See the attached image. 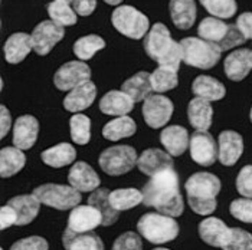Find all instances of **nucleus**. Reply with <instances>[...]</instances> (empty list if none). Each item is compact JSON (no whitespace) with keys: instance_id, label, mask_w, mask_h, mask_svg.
<instances>
[{"instance_id":"nucleus-39","label":"nucleus","mask_w":252,"mask_h":250,"mask_svg":"<svg viewBox=\"0 0 252 250\" xmlns=\"http://www.w3.org/2000/svg\"><path fill=\"white\" fill-rule=\"evenodd\" d=\"M71 138L78 145H85L91 139V119L84 114L71 116Z\"/></svg>"},{"instance_id":"nucleus-50","label":"nucleus","mask_w":252,"mask_h":250,"mask_svg":"<svg viewBox=\"0 0 252 250\" xmlns=\"http://www.w3.org/2000/svg\"><path fill=\"white\" fill-rule=\"evenodd\" d=\"M12 128V116L9 110L1 105L0 108V138H4L9 134V130Z\"/></svg>"},{"instance_id":"nucleus-13","label":"nucleus","mask_w":252,"mask_h":250,"mask_svg":"<svg viewBox=\"0 0 252 250\" xmlns=\"http://www.w3.org/2000/svg\"><path fill=\"white\" fill-rule=\"evenodd\" d=\"M102 224V214L93 206H77L68 219L66 230L74 234L90 233Z\"/></svg>"},{"instance_id":"nucleus-10","label":"nucleus","mask_w":252,"mask_h":250,"mask_svg":"<svg viewBox=\"0 0 252 250\" xmlns=\"http://www.w3.org/2000/svg\"><path fill=\"white\" fill-rule=\"evenodd\" d=\"M31 36L33 51L40 56H46L55 45L63 39L65 30L63 26H59L54 20H43L35 28Z\"/></svg>"},{"instance_id":"nucleus-16","label":"nucleus","mask_w":252,"mask_h":250,"mask_svg":"<svg viewBox=\"0 0 252 250\" xmlns=\"http://www.w3.org/2000/svg\"><path fill=\"white\" fill-rule=\"evenodd\" d=\"M68 183L79 193H93L99 189L101 181L95 170L90 164L78 161L68 173Z\"/></svg>"},{"instance_id":"nucleus-37","label":"nucleus","mask_w":252,"mask_h":250,"mask_svg":"<svg viewBox=\"0 0 252 250\" xmlns=\"http://www.w3.org/2000/svg\"><path fill=\"white\" fill-rule=\"evenodd\" d=\"M150 81L153 91L157 94H163L170 89H175L179 83V77L176 69L158 66L153 74H150Z\"/></svg>"},{"instance_id":"nucleus-5","label":"nucleus","mask_w":252,"mask_h":250,"mask_svg":"<svg viewBox=\"0 0 252 250\" xmlns=\"http://www.w3.org/2000/svg\"><path fill=\"white\" fill-rule=\"evenodd\" d=\"M182 60L197 69H211L219 62L222 49L218 43L200 38H185L180 42Z\"/></svg>"},{"instance_id":"nucleus-2","label":"nucleus","mask_w":252,"mask_h":250,"mask_svg":"<svg viewBox=\"0 0 252 250\" xmlns=\"http://www.w3.org/2000/svg\"><path fill=\"white\" fill-rule=\"evenodd\" d=\"M188 201L196 214L209 216L216 210V195L220 192V180L211 173H196L185 183Z\"/></svg>"},{"instance_id":"nucleus-15","label":"nucleus","mask_w":252,"mask_h":250,"mask_svg":"<svg viewBox=\"0 0 252 250\" xmlns=\"http://www.w3.org/2000/svg\"><path fill=\"white\" fill-rule=\"evenodd\" d=\"M97 98V86L88 79L71 89L63 98V108L69 112H81L93 105Z\"/></svg>"},{"instance_id":"nucleus-12","label":"nucleus","mask_w":252,"mask_h":250,"mask_svg":"<svg viewBox=\"0 0 252 250\" xmlns=\"http://www.w3.org/2000/svg\"><path fill=\"white\" fill-rule=\"evenodd\" d=\"M90 78L91 69L84 60H71L63 63L55 72L54 83L59 91H71Z\"/></svg>"},{"instance_id":"nucleus-23","label":"nucleus","mask_w":252,"mask_h":250,"mask_svg":"<svg viewBox=\"0 0 252 250\" xmlns=\"http://www.w3.org/2000/svg\"><path fill=\"white\" fill-rule=\"evenodd\" d=\"M189 122L196 131H208L212 125L214 108L209 101L194 96L188 107Z\"/></svg>"},{"instance_id":"nucleus-52","label":"nucleus","mask_w":252,"mask_h":250,"mask_svg":"<svg viewBox=\"0 0 252 250\" xmlns=\"http://www.w3.org/2000/svg\"><path fill=\"white\" fill-rule=\"evenodd\" d=\"M153 250H169V249H164V248H157V249H153Z\"/></svg>"},{"instance_id":"nucleus-3","label":"nucleus","mask_w":252,"mask_h":250,"mask_svg":"<svg viewBox=\"0 0 252 250\" xmlns=\"http://www.w3.org/2000/svg\"><path fill=\"white\" fill-rule=\"evenodd\" d=\"M146 54L160 66L179 69L182 62V46L172 39L169 29L163 23H156L144 39Z\"/></svg>"},{"instance_id":"nucleus-17","label":"nucleus","mask_w":252,"mask_h":250,"mask_svg":"<svg viewBox=\"0 0 252 250\" xmlns=\"http://www.w3.org/2000/svg\"><path fill=\"white\" fill-rule=\"evenodd\" d=\"M137 167L143 174L153 177L164 170L173 168V160L167 151H161L158 148H149L138 157Z\"/></svg>"},{"instance_id":"nucleus-46","label":"nucleus","mask_w":252,"mask_h":250,"mask_svg":"<svg viewBox=\"0 0 252 250\" xmlns=\"http://www.w3.org/2000/svg\"><path fill=\"white\" fill-rule=\"evenodd\" d=\"M245 40H247V39H245V36L241 33V30L238 29V26H236V25H229V30H228L225 39L219 43V48H220L222 52H223V51L232 49V48L238 46V45L245 43Z\"/></svg>"},{"instance_id":"nucleus-34","label":"nucleus","mask_w":252,"mask_h":250,"mask_svg":"<svg viewBox=\"0 0 252 250\" xmlns=\"http://www.w3.org/2000/svg\"><path fill=\"white\" fill-rule=\"evenodd\" d=\"M228 30H229V25L218 18H205L199 23L197 28L199 38L218 45L225 39Z\"/></svg>"},{"instance_id":"nucleus-4","label":"nucleus","mask_w":252,"mask_h":250,"mask_svg":"<svg viewBox=\"0 0 252 250\" xmlns=\"http://www.w3.org/2000/svg\"><path fill=\"white\" fill-rule=\"evenodd\" d=\"M138 233L153 245L173 242L179 236V224L172 216L161 213H147L137 223Z\"/></svg>"},{"instance_id":"nucleus-28","label":"nucleus","mask_w":252,"mask_h":250,"mask_svg":"<svg viewBox=\"0 0 252 250\" xmlns=\"http://www.w3.org/2000/svg\"><path fill=\"white\" fill-rule=\"evenodd\" d=\"M192 92L197 98H203L209 102L219 101L226 95L225 85L219 82L218 79L208 75H200L193 81L192 83Z\"/></svg>"},{"instance_id":"nucleus-31","label":"nucleus","mask_w":252,"mask_h":250,"mask_svg":"<svg viewBox=\"0 0 252 250\" xmlns=\"http://www.w3.org/2000/svg\"><path fill=\"white\" fill-rule=\"evenodd\" d=\"M110 193L111 192L108 189H97L88 197V204L95 207L102 214V226L114 224L120 217V212L114 210L110 203Z\"/></svg>"},{"instance_id":"nucleus-26","label":"nucleus","mask_w":252,"mask_h":250,"mask_svg":"<svg viewBox=\"0 0 252 250\" xmlns=\"http://www.w3.org/2000/svg\"><path fill=\"white\" fill-rule=\"evenodd\" d=\"M169 10L177 29L186 30L193 26L196 20V4L193 0H170Z\"/></svg>"},{"instance_id":"nucleus-51","label":"nucleus","mask_w":252,"mask_h":250,"mask_svg":"<svg viewBox=\"0 0 252 250\" xmlns=\"http://www.w3.org/2000/svg\"><path fill=\"white\" fill-rule=\"evenodd\" d=\"M107 4H111V6H117V4H120L123 0H104Z\"/></svg>"},{"instance_id":"nucleus-53","label":"nucleus","mask_w":252,"mask_h":250,"mask_svg":"<svg viewBox=\"0 0 252 250\" xmlns=\"http://www.w3.org/2000/svg\"><path fill=\"white\" fill-rule=\"evenodd\" d=\"M250 119H251V122H252V108H251V112H250Z\"/></svg>"},{"instance_id":"nucleus-36","label":"nucleus","mask_w":252,"mask_h":250,"mask_svg":"<svg viewBox=\"0 0 252 250\" xmlns=\"http://www.w3.org/2000/svg\"><path fill=\"white\" fill-rule=\"evenodd\" d=\"M72 0H54L48 6V15L51 20L59 26H72L77 23V13L71 6Z\"/></svg>"},{"instance_id":"nucleus-20","label":"nucleus","mask_w":252,"mask_h":250,"mask_svg":"<svg viewBox=\"0 0 252 250\" xmlns=\"http://www.w3.org/2000/svg\"><path fill=\"white\" fill-rule=\"evenodd\" d=\"M231 229L218 217H206L199 224V236L209 246L220 248L226 243Z\"/></svg>"},{"instance_id":"nucleus-35","label":"nucleus","mask_w":252,"mask_h":250,"mask_svg":"<svg viewBox=\"0 0 252 250\" xmlns=\"http://www.w3.org/2000/svg\"><path fill=\"white\" fill-rule=\"evenodd\" d=\"M144 200L143 192L136 189H118L110 193V203L117 212H124L134 209Z\"/></svg>"},{"instance_id":"nucleus-42","label":"nucleus","mask_w":252,"mask_h":250,"mask_svg":"<svg viewBox=\"0 0 252 250\" xmlns=\"http://www.w3.org/2000/svg\"><path fill=\"white\" fill-rule=\"evenodd\" d=\"M229 212L235 219L244 222V223H252V198H236L229 206Z\"/></svg>"},{"instance_id":"nucleus-25","label":"nucleus","mask_w":252,"mask_h":250,"mask_svg":"<svg viewBox=\"0 0 252 250\" xmlns=\"http://www.w3.org/2000/svg\"><path fill=\"white\" fill-rule=\"evenodd\" d=\"M32 36L23 32L13 33L4 43V59L9 63H20L32 51Z\"/></svg>"},{"instance_id":"nucleus-24","label":"nucleus","mask_w":252,"mask_h":250,"mask_svg":"<svg viewBox=\"0 0 252 250\" xmlns=\"http://www.w3.org/2000/svg\"><path fill=\"white\" fill-rule=\"evenodd\" d=\"M10 207H13L18 213V222L16 226H26L32 223L39 214L40 201L33 194H23L13 197L7 201Z\"/></svg>"},{"instance_id":"nucleus-1","label":"nucleus","mask_w":252,"mask_h":250,"mask_svg":"<svg viewBox=\"0 0 252 250\" xmlns=\"http://www.w3.org/2000/svg\"><path fill=\"white\" fill-rule=\"evenodd\" d=\"M144 206L153 207L158 213L179 217L183 214L185 204L180 194L179 175L173 168L150 177L149 183L143 187Z\"/></svg>"},{"instance_id":"nucleus-21","label":"nucleus","mask_w":252,"mask_h":250,"mask_svg":"<svg viewBox=\"0 0 252 250\" xmlns=\"http://www.w3.org/2000/svg\"><path fill=\"white\" fill-rule=\"evenodd\" d=\"M160 141L169 154L172 157H179L189 148L190 137L186 128L180 125H169L161 131Z\"/></svg>"},{"instance_id":"nucleus-6","label":"nucleus","mask_w":252,"mask_h":250,"mask_svg":"<svg viewBox=\"0 0 252 250\" xmlns=\"http://www.w3.org/2000/svg\"><path fill=\"white\" fill-rule=\"evenodd\" d=\"M43 206L57 210H72L79 206L82 197L72 186L63 184H43L32 193Z\"/></svg>"},{"instance_id":"nucleus-29","label":"nucleus","mask_w":252,"mask_h":250,"mask_svg":"<svg viewBox=\"0 0 252 250\" xmlns=\"http://www.w3.org/2000/svg\"><path fill=\"white\" fill-rule=\"evenodd\" d=\"M121 91L126 92L134 102L144 101L147 96L152 95V92H155L153 86H152V81H150V74L149 72H137L136 75H133L123 82Z\"/></svg>"},{"instance_id":"nucleus-22","label":"nucleus","mask_w":252,"mask_h":250,"mask_svg":"<svg viewBox=\"0 0 252 250\" xmlns=\"http://www.w3.org/2000/svg\"><path fill=\"white\" fill-rule=\"evenodd\" d=\"M134 108V101L123 91H110L101 98L99 110L110 116H124Z\"/></svg>"},{"instance_id":"nucleus-19","label":"nucleus","mask_w":252,"mask_h":250,"mask_svg":"<svg viewBox=\"0 0 252 250\" xmlns=\"http://www.w3.org/2000/svg\"><path fill=\"white\" fill-rule=\"evenodd\" d=\"M225 75L231 81L239 82L248 77L252 69L251 49H238L229 54L223 63Z\"/></svg>"},{"instance_id":"nucleus-14","label":"nucleus","mask_w":252,"mask_h":250,"mask_svg":"<svg viewBox=\"0 0 252 250\" xmlns=\"http://www.w3.org/2000/svg\"><path fill=\"white\" fill-rule=\"evenodd\" d=\"M218 147H219L218 160L220 161V164L226 167H232L238 163V160L244 153V139L236 131L226 130L219 134Z\"/></svg>"},{"instance_id":"nucleus-47","label":"nucleus","mask_w":252,"mask_h":250,"mask_svg":"<svg viewBox=\"0 0 252 250\" xmlns=\"http://www.w3.org/2000/svg\"><path fill=\"white\" fill-rule=\"evenodd\" d=\"M16 222H18V213L13 207L6 204L0 209V227H1V230H6L7 227L16 224Z\"/></svg>"},{"instance_id":"nucleus-38","label":"nucleus","mask_w":252,"mask_h":250,"mask_svg":"<svg viewBox=\"0 0 252 250\" xmlns=\"http://www.w3.org/2000/svg\"><path fill=\"white\" fill-rule=\"evenodd\" d=\"M105 48L104 39L98 35H88L82 36L74 43V54L79 60H88L91 59L98 51Z\"/></svg>"},{"instance_id":"nucleus-18","label":"nucleus","mask_w":252,"mask_h":250,"mask_svg":"<svg viewBox=\"0 0 252 250\" xmlns=\"http://www.w3.org/2000/svg\"><path fill=\"white\" fill-rule=\"evenodd\" d=\"M38 134L39 122L35 116L22 115L13 124V144L22 151L35 145Z\"/></svg>"},{"instance_id":"nucleus-33","label":"nucleus","mask_w":252,"mask_h":250,"mask_svg":"<svg viewBox=\"0 0 252 250\" xmlns=\"http://www.w3.org/2000/svg\"><path fill=\"white\" fill-rule=\"evenodd\" d=\"M137 125L133 118L128 115L116 116L113 121L107 122L102 128V137L108 141H118L123 138H130L136 134Z\"/></svg>"},{"instance_id":"nucleus-49","label":"nucleus","mask_w":252,"mask_h":250,"mask_svg":"<svg viewBox=\"0 0 252 250\" xmlns=\"http://www.w3.org/2000/svg\"><path fill=\"white\" fill-rule=\"evenodd\" d=\"M236 26L241 30V33L245 36V39H252V13L251 12H245L242 15H239V18L236 19Z\"/></svg>"},{"instance_id":"nucleus-44","label":"nucleus","mask_w":252,"mask_h":250,"mask_svg":"<svg viewBox=\"0 0 252 250\" xmlns=\"http://www.w3.org/2000/svg\"><path fill=\"white\" fill-rule=\"evenodd\" d=\"M236 190L247 198H252V166H245L236 177Z\"/></svg>"},{"instance_id":"nucleus-11","label":"nucleus","mask_w":252,"mask_h":250,"mask_svg":"<svg viewBox=\"0 0 252 250\" xmlns=\"http://www.w3.org/2000/svg\"><path fill=\"white\" fill-rule=\"evenodd\" d=\"M190 157L196 164L209 167L218 160L219 147L216 145V141L208 131H194L190 135V144H189Z\"/></svg>"},{"instance_id":"nucleus-27","label":"nucleus","mask_w":252,"mask_h":250,"mask_svg":"<svg viewBox=\"0 0 252 250\" xmlns=\"http://www.w3.org/2000/svg\"><path fill=\"white\" fill-rule=\"evenodd\" d=\"M40 158L49 167L62 168L65 166L72 164L77 160V150L68 142H61L58 145H54V147L45 150L40 154Z\"/></svg>"},{"instance_id":"nucleus-40","label":"nucleus","mask_w":252,"mask_h":250,"mask_svg":"<svg viewBox=\"0 0 252 250\" xmlns=\"http://www.w3.org/2000/svg\"><path fill=\"white\" fill-rule=\"evenodd\" d=\"M202 6L218 19H229L236 13L235 0H199Z\"/></svg>"},{"instance_id":"nucleus-7","label":"nucleus","mask_w":252,"mask_h":250,"mask_svg":"<svg viewBox=\"0 0 252 250\" xmlns=\"http://www.w3.org/2000/svg\"><path fill=\"white\" fill-rule=\"evenodd\" d=\"M111 22L121 35L130 39H141L149 33V18L133 6H118Z\"/></svg>"},{"instance_id":"nucleus-48","label":"nucleus","mask_w":252,"mask_h":250,"mask_svg":"<svg viewBox=\"0 0 252 250\" xmlns=\"http://www.w3.org/2000/svg\"><path fill=\"white\" fill-rule=\"evenodd\" d=\"M72 7L79 16H90L97 7V0H72Z\"/></svg>"},{"instance_id":"nucleus-9","label":"nucleus","mask_w":252,"mask_h":250,"mask_svg":"<svg viewBox=\"0 0 252 250\" xmlns=\"http://www.w3.org/2000/svg\"><path fill=\"white\" fill-rule=\"evenodd\" d=\"M173 102L167 96L161 94H152L143 102V118L150 128L158 130L167 125V122L173 115Z\"/></svg>"},{"instance_id":"nucleus-43","label":"nucleus","mask_w":252,"mask_h":250,"mask_svg":"<svg viewBox=\"0 0 252 250\" xmlns=\"http://www.w3.org/2000/svg\"><path fill=\"white\" fill-rule=\"evenodd\" d=\"M113 250H143L141 237L134 231H126L117 237Z\"/></svg>"},{"instance_id":"nucleus-30","label":"nucleus","mask_w":252,"mask_h":250,"mask_svg":"<svg viewBox=\"0 0 252 250\" xmlns=\"http://www.w3.org/2000/svg\"><path fill=\"white\" fill-rule=\"evenodd\" d=\"M62 243L66 250H104V243L95 233H82L74 234L69 230L63 231Z\"/></svg>"},{"instance_id":"nucleus-45","label":"nucleus","mask_w":252,"mask_h":250,"mask_svg":"<svg viewBox=\"0 0 252 250\" xmlns=\"http://www.w3.org/2000/svg\"><path fill=\"white\" fill-rule=\"evenodd\" d=\"M49 245L48 242L40 236H31L25 237L22 240H18L12 245L10 250H48Z\"/></svg>"},{"instance_id":"nucleus-41","label":"nucleus","mask_w":252,"mask_h":250,"mask_svg":"<svg viewBox=\"0 0 252 250\" xmlns=\"http://www.w3.org/2000/svg\"><path fill=\"white\" fill-rule=\"evenodd\" d=\"M222 250H252V234L239 227H231V234Z\"/></svg>"},{"instance_id":"nucleus-8","label":"nucleus","mask_w":252,"mask_h":250,"mask_svg":"<svg viewBox=\"0 0 252 250\" xmlns=\"http://www.w3.org/2000/svg\"><path fill=\"white\" fill-rule=\"evenodd\" d=\"M136 150L130 145H116L105 148L99 158L98 164L101 170L108 175H123L131 171L137 166Z\"/></svg>"},{"instance_id":"nucleus-54","label":"nucleus","mask_w":252,"mask_h":250,"mask_svg":"<svg viewBox=\"0 0 252 250\" xmlns=\"http://www.w3.org/2000/svg\"><path fill=\"white\" fill-rule=\"evenodd\" d=\"M1 250H3V249H1Z\"/></svg>"},{"instance_id":"nucleus-32","label":"nucleus","mask_w":252,"mask_h":250,"mask_svg":"<svg viewBox=\"0 0 252 250\" xmlns=\"http://www.w3.org/2000/svg\"><path fill=\"white\" fill-rule=\"evenodd\" d=\"M26 164V155L18 147H4L0 151V175L9 178L18 174Z\"/></svg>"}]
</instances>
